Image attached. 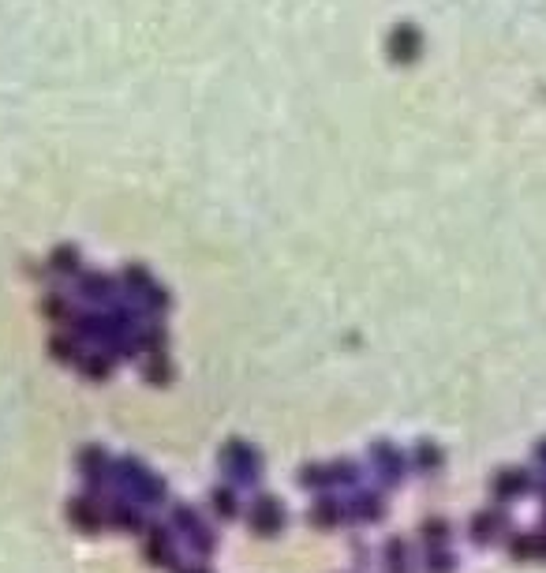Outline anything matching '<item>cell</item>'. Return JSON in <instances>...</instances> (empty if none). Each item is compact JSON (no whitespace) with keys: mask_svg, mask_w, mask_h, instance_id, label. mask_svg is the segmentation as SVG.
<instances>
[{"mask_svg":"<svg viewBox=\"0 0 546 573\" xmlns=\"http://www.w3.org/2000/svg\"><path fill=\"white\" fill-rule=\"evenodd\" d=\"M281 525V506L273 503V498H266V503L254 510V529H277Z\"/></svg>","mask_w":546,"mask_h":573,"instance_id":"cell-1","label":"cell"}]
</instances>
